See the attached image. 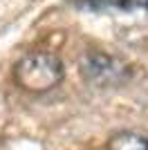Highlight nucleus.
Returning <instances> with one entry per match:
<instances>
[{
    "label": "nucleus",
    "instance_id": "f257e3e1",
    "mask_svg": "<svg viewBox=\"0 0 148 150\" xmlns=\"http://www.w3.org/2000/svg\"><path fill=\"white\" fill-rule=\"evenodd\" d=\"M14 74L20 88L29 92H47L63 81V63L54 54L31 52L16 63Z\"/></svg>",
    "mask_w": 148,
    "mask_h": 150
},
{
    "label": "nucleus",
    "instance_id": "f03ea898",
    "mask_svg": "<svg viewBox=\"0 0 148 150\" xmlns=\"http://www.w3.org/2000/svg\"><path fill=\"white\" fill-rule=\"evenodd\" d=\"M81 72L88 81L101 83V85H110L123 79L121 63L101 52H85L81 56Z\"/></svg>",
    "mask_w": 148,
    "mask_h": 150
},
{
    "label": "nucleus",
    "instance_id": "7ed1b4c3",
    "mask_svg": "<svg viewBox=\"0 0 148 150\" xmlns=\"http://www.w3.org/2000/svg\"><path fill=\"white\" fill-rule=\"evenodd\" d=\"M110 150H148V137L139 132H117L108 144Z\"/></svg>",
    "mask_w": 148,
    "mask_h": 150
}]
</instances>
